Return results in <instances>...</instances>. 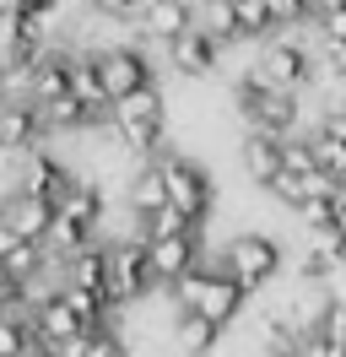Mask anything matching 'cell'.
<instances>
[{"mask_svg": "<svg viewBox=\"0 0 346 357\" xmlns=\"http://www.w3.org/2000/svg\"><path fill=\"white\" fill-rule=\"evenodd\" d=\"M243 298H249V287L238 282L233 271L222 266V260H200V266L173 287V303L184 314H195V319H206V325H216V331H227V325H238V314H243Z\"/></svg>", "mask_w": 346, "mask_h": 357, "instance_id": "obj_1", "label": "cell"}, {"mask_svg": "<svg viewBox=\"0 0 346 357\" xmlns=\"http://www.w3.org/2000/svg\"><path fill=\"white\" fill-rule=\"evenodd\" d=\"M233 103L243 114L249 130H271V135H298V92H281L271 82H260L255 70H243L233 87Z\"/></svg>", "mask_w": 346, "mask_h": 357, "instance_id": "obj_2", "label": "cell"}, {"mask_svg": "<svg viewBox=\"0 0 346 357\" xmlns=\"http://www.w3.org/2000/svg\"><path fill=\"white\" fill-rule=\"evenodd\" d=\"M108 249H114V266H108V282H114V298L125 303V309H135V303H146L157 287V271H151V249L146 238L135 233V238H108Z\"/></svg>", "mask_w": 346, "mask_h": 357, "instance_id": "obj_3", "label": "cell"}, {"mask_svg": "<svg viewBox=\"0 0 346 357\" xmlns=\"http://www.w3.org/2000/svg\"><path fill=\"white\" fill-rule=\"evenodd\" d=\"M222 266L233 271L249 292H260V287H271V282L281 276L287 255H281V244L271 238V233H238L233 244L222 249Z\"/></svg>", "mask_w": 346, "mask_h": 357, "instance_id": "obj_4", "label": "cell"}, {"mask_svg": "<svg viewBox=\"0 0 346 357\" xmlns=\"http://www.w3.org/2000/svg\"><path fill=\"white\" fill-rule=\"evenodd\" d=\"M249 70H255L260 82L281 87V92H303L308 82H314L319 60H314V49H303V38H271V44L255 54Z\"/></svg>", "mask_w": 346, "mask_h": 357, "instance_id": "obj_5", "label": "cell"}, {"mask_svg": "<svg viewBox=\"0 0 346 357\" xmlns=\"http://www.w3.org/2000/svg\"><path fill=\"white\" fill-rule=\"evenodd\" d=\"M98 70H103V87H108V98H114V103H119V98H130L135 87L157 82L151 54H146L141 44H103V49H98Z\"/></svg>", "mask_w": 346, "mask_h": 357, "instance_id": "obj_6", "label": "cell"}, {"mask_svg": "<svg viewBox=\"0 0 346 357\" xmlns=\"http://www.w3.org/2000/svg\"><path fill=\"white\" fill-rule=\"evenodd\" d=\"M17 190H27V195H38V201H49V206H60L65 195L76 190V168H70L65 157H54L49 146H33L27 162H22Z\"/></svg>", "mask_w": 346, "mask_h": 357, "instance_id": "obj_7", "label": "cell"}, {"mask_svg": "<svg viewBox=\"0 0 346 357\" xmlns=\"http://www.w3.org/2000/svg\"><path fill=\"white\" fill-rule=\"evenodd\" d=\"M163 168H168L173 206H179V211H190L195 222L206 227V211L216 206V184H211V174H206L195 157H163Z\"/></svg>", "mask_w": 346, "mask_h": 357, "instance_id": "obj_8", "label": "cell"}, {"mask_svg": "<svg viewBox=\"0 0 346 357\" xmlns=\"http://www.w3.org/2000/svg\"><path fill=\"white\" fill-rule=\"evenodd\" d=\"M146 249H151V271H157V287L163 292H173L200 260H206L200 227H195V233H173V238H146Z\"/></svg>", "mask_w": 346, "mask_h": 357, "instance_id": "obj_9", "label": "cell"}, {"mask_svg": "<svg viewBox=\"0 0 346 357\" xmlns=\"http://www.w3.org/2000/svg\"><path fill=\"white\" fill-rule=\"evenodd\" d=\"M54 217H60V206L38 201V195H27V190H6V201H0V227H6V233H22V238H38V244H49Z\"/></svg>", "mask_w": 346, "mask_h": 357, "instance_id": "obj_10", "label": "cell"}, {"mask_svg": "<svg viewBox=\"0 0 346 357\" xmlns=\"http://www.w3.org/2000/svg\"><path fill=\"white\" fill-rule=\"evenodd\" d=\"M222 38H211V33H206V27L195 22L190 33H184V38H173L168 49H163V54H168V66L179 70V76H190V82H206V76H211L216 66H222Z\"/></svg>", "mask_w": 346, "mask_h": 357, "instance_id": "obj_11", "label": "cell"}, {"mask_svg": "<svg viewBox=\"0 0 346 357\" xmlns=\"http://www.w3.org/2000/svg\"><path fill=\"white\" fill-rule=\"evenodd\" d=\"M11 92L33 98L38 109H43V103H54V98H65V92H70V49H54V44H49V54H43L38 66L22 70Z\"/></svg>", "mask_w": 346, "mask_h": 357, "instance_id": "obj_12", "label": "cell"}, {"mask_svg": "<svg viewBox=\"0 0 346 357\" xmlns=\"http://www.w3.org/2000/svg\"><path fill=\"white\" fill-rule=\"evenodd\" d=\"M27 319H33V331H38L43 347H65V341H76V335H92V331H86V319L70 309V303H65V292H60V287L43 292L38 303L27 309Z\"/></svg>", "mask_w": 346, "mask_h": 357, "instance_id": "obj_13", "label": "cell"}, {"mask_svg": "<svg viewBox=\"0 0 346 357\" xmlns=\"http://www.w3.org/2000/svg\"><path fill=\"white\" fill-rule=\"evenodd\" d=\"M43 141H49L43 109L33 103V98L11 92V103L0 109V152H33V146H43Z\"/></svg>", "mask_w": 346, "mask_h": 357, "instance_id": "obj_14", "label": "cell"}, {"mask_svg": "<svg viewBox=\"0 0 346 357\" xmlns=\"http://www.w3.org/2000/svg\"><path fill=\"white\" fill-rule=\"evenodd\" d=\"M125 206H130V217H151V211L173 206L163 157H157V162H135V174H125Z\"/></svg>", "mask_w": 346, "mask_h": 357, "instance_id": "obj_15", "label": "cell"}, {"mask_svg": "<svg viewBox=\"0 0 346 357\" xmlns=\"http://www.w3.org/2000/svg\"><path fill=\"white\" fill-rule=\"evenodd\" d=\"M195 22H200V6H195V0H151L146 11H141V22H135V27L146 33L151 44L168 49L173 38H184Z\"/></svg>", "mask_w": 346, "mask_h": 357, "instance_id": "obj_16", "label": "cell"}, {"mask_svg": "<svg viewBox=\"0 0 346 357\" xmlns=\"http://www.w3.org/2000/svg\"><path fill=\"white\" fill-rule=\"evenodd\" d=\"M43 266H54L49 244L22 238V233H6V227H0V276H6V282H38Z\"/></svg>", "mask_w": 346, "mask_h": 357, "instance_id": "obj_17", "label": "cell"}, {"mask_svg": "<svg viewBox=\"0 0 346 357\" xmlns=\"http://www.w3.org/2000/svg\"><path fill=\"white\" fill-rule=\"evenodd\" d=\"M238 162L255 184H271V178L287 168V135H271V130H243L238 141Z\"/></svg>", "mask_w": 346, "mask_h": 357, "instance_id": "obj_18", "label": "cell"}, {"mask_svg": "<svg viewBox=\"0 0 346 357\" xmlns=\"http://www.w3.org/2000/svg\"><path fill=\"white\" fill-rule=\"evenodd\" d=\"M108 119H114L119 130H146V125H168V98H163V87H157V82H146V87H135L130 98H119V103L108 109Z\"/></svg>", "mask_w": 346, "mask_h": 357, "instance_id": "obj_19", "label": "cell"}, {"mask_svg": "<svg viewBox=\"0 0 346 357\" xmlns=\"http://www.w3.org/2000/svg\"><path fill=\"white\" fill-rule=\"evenodd\" d=\"M70 92H76V98H82V103H86L92 114H98V119H108L114 98H108V87H103L98 54H82V49H70Z\"/></svg>", "mask_w": 346, "mask_h": 357, "instance_id": "obj_20", "label": "cell"}, {"mask_svg": "<svg viewBox=\"0 0 346 357\" xmlns=\"http://www.w3.org/2000/svg\"><path fill=\"white\" fill-rule=\"evenodd\" d=\"M103 119L86 109L76 92H65V98H54V103H43V130L49 135H86V130H98Z\"/></svg>", "mask_w": 346, "mask_h": 357, "instance_id": "obj_21", "label": "cell"}, {"mask_svg": "<svg viewBox=\"0 0 346 357\" xmlns=\"http://www.w3.org/2000/svg\"><path fill=\"white\" fill-rule=\"evenodd\" d=\"M238 6V27H243V44H271L281 33V11L276 0H233Z\"/></svg>", "mask_w": 346, "mask_h": 357, "instance_id": "obj_22", "label": "cell"}, {"mask_svg": "<svg viewBox=\"0 0 346 357\" xmlns=\"http://www.w3.org/2000/svg\"><path fill=\"white\" fill-rule=\"evenodd\" d=\"M195 217L190 211H179V206H163V211H151V217H135V233L141 238H173V233H195Z\"/></svg>", "mask_w": 346, "mask_h": 357, "instance_id": "obj_23", "label": "cell"}, {"mask_svg": "<svg viewBox=\"0 0 346 357\" xmlns=\"http://www.w3.org/2000/svg\"><path fill=\"white\" fill-rule=\"evenodd\" d=\"M173 341H179L190 357H211V347L222 341V331L206 325V319H195V314H184V319H179V331H173Z\"/></svg>", "mask_w": 346, "mask_h": 357, "instance_id": "obj_24", "label": "cell"}, {"mask_svg": "<svg viewBox=\"0 0 346 357\" xmlns=\"http://www.w3.org/2000/svg\"><path fill=\"white\" fill-rule=\"evenodd\" d=\"M314 174H319V168H314ZM314 174H298V168H281V174L271 178L265 190H271V195H276V201L287 206V211H303V206H308V178H314Z\"/></svg>", "mask_w": 346, "mask_h": 357, "instance_id": "obj_25", "label": "cell"}, {"mask_svg": "<svg viewBox=\"0 0 346 357\" xmlns=\"http://www.w3.org/2000/svg\"><path fill=\"white\" fill-rule=\"evenodd\" d=\"M308 141H314V162H319L324 174H336V178H341V174H346V141H336V135L319 130V125L308 130Z\"/></svg>", "mask_w": 346, "mask_h": 357, "instance_id": "obj_26", "label": "cell"}, {"mask_svg": "<svg viewBox=\"0 0 346 357\" xmlns=\"http://www.w3.org/2000/svg\"><path fill=\"white\" fill-rule=\"evenodd\" d=\"M314 335H319V341H330V347H346V303H341V298H330V303L319 309Z\"/></svg>", "mask_w": 346, "mask_h": 357, "instance_id": "obj_27", "label": "cell"}, {"mask_svg": "<svg viewBox=\"0 0 346 357\" xmlns=\"http://www.w3.org/2000/svg\"><path fill=\"white\" fill-rule=\"evenodd\" d=\"M82 357H130V341H125L119 325H114V331H92L82 341Z\"/></svg>", "mask_w": 346, "mask_h": 357, "instance_id": "obj_28", "label": "cell"}, {"mask_svg": "<svg viewBox=\"0 0 346 357\" xmlns=\"http://www.w3.org/2000/svg\"><path fill=\"white\" fill-rule=\"evenodd\" d=\"M314 27H319V38H324V44H346V6L324 11V17H319Z\"/></svg>", "mask_w": 346, "mask_h": 357, "instance_id": "obj_29", "label": "cell"}, {"mask_svg": "<svg viewBox=\"0 0 346 357\" xmlns=\"http://www.w3.org/2000/svg\"><path fill=\"white\" fill-rule=\"evenodd\" d=\"M324 114H346V76L324 82Z\"/></svg>", "mask_w": 346, "mask_h": 357, "instance_id": "obj_30", "label": "cell"}, {"mask_svg": "<svg viewBox=\"0 0 346 357\" xmlns=\"http://www.w3.org/2000/svg\"><path fill=\"white\" fill-rule=\"evenodd\" d=\"M319 54H324V70H330V76H346V44H324L319 38Z\"/></svg>", "mask_w": 346, "mask_h": 357, "instance_id": "obj_31", "label": "cell"}, {"mask_svg": "<svg viewBox=\"0 0 346 357\" xmlns=\"http://www.w3.org/2000/svg\"><path fill=\"white\" fill-rule=\"evenodd\" d=\"M292 357H330V347H324L319 335H303V347H298Z\"/></svg>", "mask_w": 346, "mask_h": 357, "instance_id": "obj_32", "label": "cell"}]
</instances>
